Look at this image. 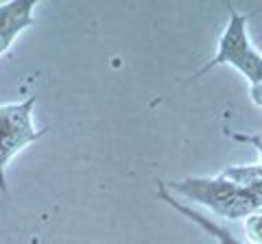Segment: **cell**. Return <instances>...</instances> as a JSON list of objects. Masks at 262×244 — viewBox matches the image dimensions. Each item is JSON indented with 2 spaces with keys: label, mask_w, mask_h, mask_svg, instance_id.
I'll return each mask as SVG.
<instances>
[{
  "label": "cell",
  "mask_w": 262,
  "mask_h": 244,
  "mask_svg": "<svg viewBox=\"0 0 262 244\" xmlns=\"http://www.w3.org/2000/svg\"><path fill=\"white\" fill-rule=\"evenodd\" d=\"M158 199L160 201H164L166 205H170L175 211H179L182 216H186L188 221H192L194 225H199L203 231H208L212 238L216 240V244H243L241 240H236V235L227 229V227H221L219 223H214V221H210L208 216H203L201 211H196V209H192V207H188V205H184L179 199H175L173 194H170L166 188H164V183L162 181H158Z\"/></svg>",
  "instance_id": "obj_5"
},
{
  "label": "cell",
  "mask_w": 262,
  "mask_h": 244,
  "mask_svg": "<svg viewBox=\"0 0 262 244\" xmlns=\"http://www.w3.org/2000/svg\"><path fill=\"white\" fill-rule=\"evenodd\" d=\"M35 96H29L22 103L0 105V190L7 192V166L11 157L20 153L24 146L37 142L46 135L33 127V107Z\"/></svg>",
  "instance_id": "obj_2"
},
{
  "label": "cell",
  "mask_w": 262,
  "mask_h": 244,
  "mask_svg": "<svg viewBox=\"0 0 262 244\" xmlns=\"http://www.w3.org/2000/svg\"><path fill=\"white\" fill-rule=\"evenodd\" d=\"M33 11L35 3L33 0H15V3H3L0 5V55H5L11 48L24 29L33 27Z\"/></svg>",
  "instance_id": "obj_4"
},
{
  "label": "cell",
  "mask_w": 262,
  "mask_h": 244,
  "mask_svg": "<svg viewBox=\"0 0 262 244\" xmlns=\"http://www.w3.org/2000/svg\"><path fill=\"white\" fill-rule=\"evenodd\" d=\"M234 68L238 70L241 75L249 81V85H258V83H262V55L256 51V48L245 55Z\"/></svg>",
  "instance_id": "obj_7"
},
{
  "label": "cell",
  "mask_w": 262,
  "mask_h": 244,
  "mask_svg": "<svg viewBox=\"0 0 262 244\" xmlns=\"http://www.w3.org/2000/svg\"><path fill=\"white\" fill-rule=\"evenodd\" d=\"M243 229L249 244H262V209L243 218Z\"/></svg>",
  "instance_id": "obj_8"
},
{
  "label": "cell",
  "mask_w": 262,
  "mask_h": 244,
  "mask_svg": "<svg viewBox=\"0 0 262 244\" xmlns=\"http://www.w3.org/2000/svg\"><path fill=\"white\" fill-rule=\"evenodd\" d=\"M234 142H245V144H251L256 146L258 153H260V159H262V135H249V133H236V131H225Z\"/></svg>",
  "instance_id": "obj_9"
},
{
  "label": "cell",
  "mask_w": 262,
  "mask_h": 244,
  "mask_svg": "<svg viewBox=\"0 0 262 244\" xmlns=\"http://www.w3.org/2000/svg\"><path fill=\"white\" fill-rule=\"evenodd\" d=\"M249 96H251V101L258 105V107H262V83L258 85H249Z\"/></svg>",
  "instance_id": "obj_10"
},
{
  "label": "cell",
  "mask_w": 262,
  "mask_h": 244,
  "mask_svg": "<svg viewBox=\"0 0 262 244\" xmlns=\"http://www.w3.org/2000/svg\"><path fill=\"white\" fill-rule=\"evenodd\" d=\"M164 188L179 199L192 201L219 214L225 221H243L262 209V201L247 190L238 188L223 175L219 177H184L179 181H162Z\"/></svg>",
  "instance_id": "obj_1"
},
{
  "label": "cell",
  "mask_w": 262,
  "mask_h": 244,
  "mask_svg": "<svg viewBox=\"0 0 262 244\" xmlns=\"http://www.w3.org/2000/svg\"><path fill=\"white\" fill-rule=\"evenodd\" d=\"M223 177L262 201V161L253 166H229L223 170Z\"/></svg>",
  "instance_id": "obj_6"
},
{
  "label": "cell",
  "mask_w": 262,
  "mask_h": 244,
  "mask_svg": "<svg viewBox=\"0 0 262 244\" xmlns=\"http://www.w3.org/2000/svg\"><path fill=\"white\" fill-rule=\"evenodd\" d=\"M227 13H229V20H227V27L223 29V33L219 37L216 55L212 57L203 68L196 70L186 83H192V81L201 79L203 75H208V72L216 66H236L249 51H253V44H251L249 33H247V15L238 13L232 5H227Z\"/></svg>",
  "instance_id": "obj_3"
}]
</instances>
